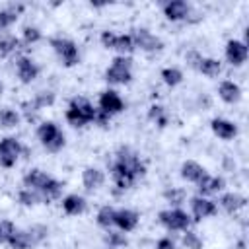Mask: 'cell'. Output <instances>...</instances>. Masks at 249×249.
I'll list each match as a JSON object with an SVG mask.
<instances>
[{
    "mask_svg": "<svg viewBox=\"0 0 249 249\" xmlns=\"http://www.w3.org/2000/svg\"><path fill=\"white\" fill-rule=\"evenodd\" d=\"M245 204H247V198H245L243 195H239V193H226V195L220 196V206H222L226 212H230V214L237 212V210L243 208Z\"/></svg>",
    "mask_w": 249,
    "mask_h": 249,
    "instance_id": "obj_19",
    "label": "cell"
},
{
    "mask_svg": "<svg viewBox=\"0 0 249 249\" xmlns=\"http://www.w3.org/2000/svg\"><path fill=\"white\" fill-rule=\"evenodd\" d=\"M95 220H97V226L109 230L111 226H115V208H111V206H101Z\"/></svg>",
    "mask_w": 249,
    "mask_h": 249,
    "instance_id": "obj_29",
    "label": "cell"
},
{
    "mask_svg": "<svg viewBox=\"0 0 249 249\" xmlns=\"http://www.w3.org/2000/svg\"><path fill=\"white\" fill-rule=\"evenodd\" d=\"M66 121H68L72 126H84V124H88V121H86L76 109H72V107L66 109Z\"/></svg>",
    "mask_w": 249,
    "mask_h": 249,
    "instance_id": "obj_40",
    "label": "cell"
},
{
    "mask_svg": "<svg viewBox=\"0 0 249 249\" xmlns=\"http://www.w3.org/2000/svg\"><path fill=\"white\" fill-rule=\"evenodd\" d=\"M158 218H160V222H161L167 230H171V231H185V230H189V226L193 224L191 216H189L185 210H181V208L161 210V212L158 214Z\"/></svg>",
    "mask_w": 249,
    "mask_h": 249,
    "instance_id": "obj_4",
    "label": "cell"
},
{
    "mask_svg": "<svg viewBox=\"0 0 249 249\" xmlns=\"http://www.w3.org/2000/svg\"><path fill=\"white\" fill-rule=\"evenodd\" d=\"M53 103H54V93H53V91H41V93H37L35 99H33V107H35V109H43V107L53 105Z\"/></svg>",
    "mask_w": 249,
    "mask_h": 249,
    "instance_id": "obj_37",
    "label": "cell"
},
{
    "mask_svg": "<svg viewBox=\"0 0 249 249\" xmlns=\"http://www.w3.org/2000/svg\"><path fill=\"white\" fill-rule=\"evenodd\" d=\"M249 56V49L247 43L237 41V39H230L226 43V58L231 66H241Z\"/></svg>",
    "mask_w": 249,
    "mask_h": 249,
    "instance_id": "obj_9",
    "label": "cell"
},
{
    "mask_svg": "<svg viewBox=\"0 0 249 249\" xmlns=\"http://www.w3.org/2000/svg\"><path fill=\"white\" fill-rule=\"evenodd\" d=\"M115 39H117V33H113V31H103L101 33V43H103L105 49H113L115 47Z\"/></svg>",
    "mask_w": 249,
    "mask_h": 249,
    "instance_id": "obj_42",
    "label": "cell"
},
{
    "mask_svg": "<svg viewBox=\"0 0 249 249\" xmlns=\"http://www.w3.org/2000/svg\"><path fill=\"white\" fill-rule=\"evenodd\" d=\"M148 117H150L152 121H156V124H158L160 128H163V126L167 124V117H165V111H163V107H160V105H152V107H150V113H148Z\"/></svg>",
    "mask_w": 249,
    "mask_h": 249,
    "instance_id": "obj_36",
    "label": "cell"
},
{
    "mask_svg": "<svg viewBox=\"0 0 249 249\" xmlns=\"http://www.w3.org/2000/svg\"><path fill=\"white\" fill-rule=\"evenodd\" d=\"M191 12V6L185 0H169L163 4V14L167 19L171 21H179V19H187Z\"/></svg>",
    "mask_w": 249,
    "mask_h": 249,
    "instance_id": "obj_12",
    "label": "cell"
},
{
    "mask_svg": "<svg viewBox=\"0 0 249 249\" xmlns=\"http://www.w3.org/2000/svg\"><path fill=\"white\" fill-rule=\"evenodd\" d=\"M109 119H111V115H107L105 111H101V109H97V111H95V119H93V121H95V123H99L101 126H105V124L109 123Z\"/></svg>",
    "mask_w": 249,
    "mask_h": 249,
    "instance_id": "obj_45",
    "label": "cell"
},
{
    "mask_svg": "<svg viewBox=\"0 0 249 249\" xmlns=\"http://www.w3.org/2000/svg\"><path fill=\"white\" fill-rule=\"evenodd\" d=\"M53 51L58 54V58L62 60L64 66H74L80 62V53H78V47L74 41L70 39H64V37H51L49 39Z\"/></svg>",
    "mask_w": 249,
    "mask_h": 249,
    "instance_id": "obj_3",
    "label": "cell"
},
{
    "mask_svg": "<svg viewBox=\"0 0 249 249\" xmlns=\"http://www.w3.org/2000/svg\"><path fill=\"white\" fill-rule=\"evenodd\" d=\"M19 47V39L12 33H0V54H10Z\"/></svg>",
    "mask_w": 249,
    "mask_h": 249,
    "instance_id": "obj_30",
    "label": "cell"
},
{
    "mask_svg": "<svg viewBox=\"0 0 249 249\" xmlns=\"http://www.w3.org/2000/svg\"><path fill=\"white\" fill-rule=\"evenodd\" d=\"M111 177H113V181H115V185L119 187V189H130L132 185H134V181H136V177H132L126 169H123L119 163H111Z\"/></svg>",
    "mask_w": 249,
    "mask_h": 249,
    "instance_id": "obj_21",
    "label": "cell"
},
{
    "mask_svg": "<svg viewBox=\"0 0 249 249\" xmlns=\"http://www.w3.org/2000/svg\"><path fill=\"white\" fill-rule=\"evenodd\" d=\"M183 245L187 249H202V239L195 233V231H189L185 230V235H183Z\"/></svg>",
    "mask_w": 249,
    "mask_h": 249,
    "instance_id": "obj_38",
    "label": "cell"
},
{
    "mask_svg": "<svg viewBox=\"0 0 249 249\" xmlns=\"http://www.w3.org/2000/svg\"><path fill=\"white\" fill-rule=\"evenodd\" d=\"M198 70L208 78H216L222 70V64H220L218 58H202L200 64H198Z\"/></svg>",
    "mask_w": 249,
    "mask_h": 249,
    "instance_id": "obj_27",
    "label": "cell"
},
{
    "mask_svg": "<svg viewBox=\"0 0 249 249\" xmlns=\"http://www.w3.org/2000/svg\"><path fill=\"white\" fill-rule=\"evenodd\" d=\"M49 175L45 173V171H41V169H31L25 177H23V187L25 189H31V191H37V193H41L43 191V187L49 183Z\"/></svg>",
    "mask_w": 249,
    "mask_h": 249,
    "instance_id": "obj_16",
    "label": "cell"
},
{
    "mask_svg": "<svg viewBox=\"0 0 249 249\" xmlns=\"http://www.w3.org/2000/svg\"><path fill=\"white\" fill-rule=\"evenodd\" d=\"M196 185H198V196H208V195L222 191L226 187V181L222 177H210L206 173V175H202V179Z\"/></svg>",
    "mask_w": 249,
    "mask_h": 249,
    "instance_id": "obj_14",
    "label": "cell"
},
{
    "mask_svg": "<svg viewBox=\"0 0 249 249\" xmlns=\"http://www.w3.org/2000/svg\"><path fill=\"white\" fill-rule=\"evenodd\" d=\"M8 243L12 249H31L33 247V241H31L27 230H16L12 233V237L8 239Z\"/></svg>",
    "mask_w": 249,
    "mask_h": 249,
    "instance_id": "obj_25",
    "label": "cell"
},
{
    "mask_svg": "<svg viewBox=\"0 0 249 249\" xmlns=\"http://www.w3.org/2000/svg\"><path fill=\"white\" fill-rule=\"evenodd\" d=\"M156 249H177V245H175V241L171 237H161L156 243Z\"/></svg>",
    "mask_w": 249,
    "mask_h": 249,
    "instance_id": "obj_44",
    "label": "cell"
},
{
    "mask_svg": "<svg viewBox=\"0 0 249 249\" xmlns=\"http://www.w3.org/2000/svg\"><path fill=\"white\" fill-rule=\"evenodd\" d=\"M0 91H2V84H0Z\"/></svg>",
    "mask_w": 249,
    "mask_h": 249,
    "instance_id": "obj_47",
    "label": "cell"
},
{
    "mask_svg": "<svg viewBox=\"0 0 249 249\" xmlns=\"http://www.w3.org/2000/svg\"><path fill=\"white\" fill-rule=\"evenodd\" d=\"M37 136H39L41 144H43L49 152H58V150H62V146H64V134H62V130L58 128V124L53 123V121L41 123L39 128H37Z\"/></svg>",
    "mask_w": 249,
    "mask_h": 249,
    "instance_id": "obj_2",
    "label": "cell"
},
{
    "mask_svg": "<svg viewBox=\"0 0 249 249\" xmlns=\"http://www.w3.org/2000/svg\"><path fill=\"white\" fill-rule=\"evenodd\" d=\"M62 189H64V185L60 183V181H56V179H49V183L43 187V191H41V196H43V202H51V200H56V198H60L62 196Z\"/></svg>",
    "mask_w": 249,
    "mask_h": 249,
    "instance_id": "obj_24",
    "label": "cell"
},
{
    "mask_svg": "<svg viewBox=\"0 0 249 249\" xmlns=\"http://www.w3.org/2000/svg\"><path fill=\"white\" fill-rule=\"evenodd\" d=\"M218 95H220V99L226 101V103H237V101L241 99V89H239V86H237L235 82L226 80V82L220 84Z\"/></svg>",
    "mask_w": 249,
    "mask_h": 249,
    "instance_id": "obj_20",
    "label": "cell"
},
{
    "mask_svg": "<svg viewBox=\"0 0 249 249\" xmlns=\"http://www.w3.org/2000/svg\"><path fill=\"white\" fill-rule=\"evenodd\" d=\"M113 51L121 53V56H126V54H130V53L134 51V41H132V37H130V35H117Z\"/></svg>",
    "mask_w": 249,
    "mask_h": 249,
    "instance_id": "obj_28",
    "label": "cell"
},
{
    "mask_svg": "<svg viewBox=\"0 0 249 249\" xmlns=\"http://www.w3.org/2000/svg\"><path fill=\"white\" fill-rule=\"evenodd\" d=\"M132 41H134V47H140L142 51H161L163 49V41L160 37H156L154 33H150L146 27H138L132 31Z\"/></svg>",
    "mask_w": 249,
    "mask_h": 249,
    "instance_id": "obj_7",
    "label": "cell"
},
{
    "mask_svg": "<svg viewBox=\"0 0 249 249\" xmlns=\"http://www.w3.org/2000/svg\"><path fill=\"white\" fill-rule=\"evenodd\" d=\"M2 243H6V235H4L2 230H0V245H2Z\"/></svg>",
    "mask_w": 249,
    "mask_h": 249,
    "instance_id": "obj_46",
    "label": "cell"
},
{
    "mask_svg": "<svg viewBox=\"0 0 249 249\" xmlns=\"http://www.w3.org/2000/svg\"><path fill=\"white\" fill-rule=\"evenodd\" d=\"M132 58L130 56H115L111 66L105 70V80L109 84H128L132 80Z\"/></svg>",
    "mask_w": 249,
    "mask_h": 249,
    "instance_id": "obj_1",
    "label": "cell"
},
{
    "mask_svg": "<svg viewBox=\"0 0 249 249\" xmlns=\"http://www.w3.org/2000/svg\"><path fill=\"white\" fill-rule=\"evenodd\" d=\"M161 80L167 84V86H179L183 82V72L177 70V68H163L161 70Z\"/></svg>",
    "mask_w": 249,
    "mask_h": 249,
    "instance_id": "obj_33",
    "label": "cell"
},
{
    "mask_svg": "<svg viewBox=\"0 0 249 249\" xmlns=\"http://www.w3.org/2000/svg\"><path fill=\"white\" fill-rule=\"evenodd\" d=\"M19 154H21V144L14 136H6L0 140V165L2 167H14Z\"/></svg>",
    "mask_w": 249,
    "mask_h": 249,
    "instance_id": "obj_6",
    "label": "cell"
},
{
    "mask_svg": "<svg viewBox=\"0 0 249 249\" xmlns=\"http://www.w3.org/2000/svg\"><path fill=\"white\" fill-rule=\"evenodd\" d=\"M99 109L105 111L107 115H115L124 109V101L121 99V95L115 89H105L99 95Z\"/></svg>",
    "mask_w": 249,
    "mask_h": 249,
    "instance_id": "obj_10",
    "label": "cell"
},
{
    "mask_svg": "<svg viewBox=\"0 0 249 249\" xmlns=\"http://www.w3.org/2000/svg\"><path fill=\"white\" fill-rule=\"evenodd\" d=\"M27 233H29L33 245H37V243H41V241L49 235V230H47V226H43V224H33V226L27 230Z\"/></svg>",
    "mask_w": 249,
    "mask_h": 249,
    "instance_id": "obj_34",
    "label": "cell"
},
{
    "mask_svg": "<svg viewBox=\"0 0 249 249\" xmlns=\"http://www.w3.org/2000/svg\"><path fill=\"white\" fill-rule=\"evenodd\" d=\"M191 210H193V220L198 222V220L214 216L218 212V206L214 200H210L206 196H193L191 198Z\"/></svg>",
    "mask_w": 249,
    "mask_h": 249,
    "instance_id": "obj_8",
    "label": "cell"
},
{
    "mask_svg": "<svg viewBox=\"0 0 249 249\" xmlns=\"http://www.w3.org/2000/svg\"><path fill=\"white\" fill-rule=\"evenodd\" d=\"M103 181H105V175H103V171L97 169V167H86V169L82 171V183H84V187H86L88 191L99 189V187L103 185Z\"/></svg>",
    "mask_w": 249,
    "mask_h": 249,
    "instance_id": "obj_18",
    "label": "cell"
},
{
    "mask_svg": "<svg viewBox=\"0 0 249 249\" xmlns=\"http://www.w3.org/2000/svg\"><path fill=\"white\" fill-rule=\"evenodd\" d=\"M105 243L109 245V249H117V247L126 245V237L123 231H109L105 235Z\"/></svg>",
    "mask_w": 249,
    "mask_h": 249,
    "instance_id": "obj_35",
    "label": "cell"
},
{
    "mask_svg": "<svg viewBox=\"0 0 249 249\" xmlns=\"http://www.w3.org/2000/svg\"><path fill=\"white\" fill-rule=\"evenodd\" d=\"M115 226L121 231H132L138 226V214L130 208H121L115 210Z\"/></svg>",
    "mask_w": 249,
    "mask_h": 249,
    "instance_id": "obj_13",
    "label": "cell"
},
{
    "mask_svg": "<svg viewBox=\"0 0 249 249\" xmlns=\"http://www.w3.org/2000/svg\"><path fill=\"white\" fill-rule=\"evenodd\" d=\"M185 60L189 62V66L191 68H196L198 70V64H200V60H202V56L196 53V51H191V53H187V56H185Z\"/></svg>",
    "mask_w": 249,
    "mask_h": 249,
    "instance_id": "obj_43",
    "label": "cell"
},
{
    "mask_svg": "<svg viewBox=\"0 0 249 249\" xmlns=\"http://www.w3.org/2000/svg\"><path fill=\"white\" fill-rule=\"evenodd\" d=\"M41 39V31L37 27H31V25H25L23 27V43L25 45H31V43H37Z\"/></svg>",
    "mask_w": 249,
    "mask_h": 249,
    "instance_id": "obj_39",
    "label": "cell"
},
{
    "mask_svg": "<svg viewBox=\"0 0 249 249\" xmlns=\"http://www.w3.org/2000/svg\"><path fill=\"white\" fill-rule=\"evenodd\" d=\"M18 123H19V115H18L14 109H8V107L0 109V126L12 128V126H16Z\"/></svg>",
    "mask_w": 249,
    "mask_h": 249,
    "instance_id": "obj_32",
    "label": "cell"
},
{
    "mask_svg": "<svg viewBox=\"0 0 249 249\" xmlns=\"http://www.w3.org/2000/svg\"><path fill=\"white\" fill-rule=\"evenodd\" d=\"M202 175H206V169L198 163V161H193V160H187L183 165H181V177L185 181H191V183H198L202 179Z\"/></svg>",
    "mask_w": 249,
    "mask_h": 249,
    "instance_id": "obj_17",
    "label": "cell"
},
{
    "mask_svg": "<svg viewBox=\"0 0 249 249\" xmlns=\"http://www.w3.org/2000/svg\"><path fill=\"white\" fill-rule=\"evenodd\" d=\"M18 200H19L23 206H35V204L43 202V196H41V193H37V191L21 189V191L18 193Z\"/></svg>",
    "mask_w": 249,
    "mask_h": 249,
    "instance_id": "obj_31",
    "label": "cell"
},
{
    "mask_svg": "<svg viewBox=\"0 0 249 249\" xmlns=\"http://www.w3.org/2000/svg\"><path fill=\"white\" fill-rule=\"evenodd\" d=\"M21 10H23L21 4L10 6V8H6V10H0V31L8 29L12 23H16V19H18V16H19Z\"/></svg>",
    "mask_w": 249,
    "mask_h": 249,
    "instance_id": "obj_26",
    "label": "cell"
},
{
    "mask_svg": "<svg viewBox=\"0 0 249 249\" xmlns=\"http://www.w3.org/2000/svg\"><path fill=\"white\" fill-rule=\"evenodd\" d=\"M115 163H119L123 169H126L132 177H140L146 173V165L144 161H140V158L130 150V148H119V152L115 154Z\"/></svg>",
    "mask_w": 249,
    "mask_h": 249,
    "instance_id": "obj_5",
    "label": "cell"
},
{
    "mask_svg": "<svg viewBox=\"0 0 249 249\" xmlns=\"http://www.w3.org/2000/svg\"><path fill=\"white\" fill-rule=\"evenodd\" d=\"M210 126H212V132L222 140H231L237 134V126L226 119H212Z\"/></svg>",
    "mask_w": 249,
    "mask_h": 249,
    "instance_id": "obj_15",
    "label": "cell"
},
{
    "mask_svg": "<svg viewBox=\"0 0 249 249\" xmlns=\"http://www.w3.org/2000/svg\"><path fill=\"white\" fill-rule=\"evenodd\" d=\"M62 210L68 216H78L86 210V198L80 195H68L62 198Z\"/></svg>",
    "mask_w": 249,
    "mask_h": 249,
    "instance_id": "obj_22",
    "label": "cell"
},
{
    "mask_svg": "<svg viewBox=\"0 0 249 249\" xmlns=\"http://www.w3.org/2000/svg\"><path fill=\"white\" fill-rule=\"evenodd\" d=\"M16 72H18V78L23 84H31L39 74V66L29 56H19L16 60Z\"/></svg>",
    "mask_w": 249,
    "mask_h": 249,
    "instance_id": "obj_11",
    "label": "cell"
},
{
    "mask_svg": "<svg viewBox=\"0 0 249 249\" xmlns=\"http://www.w3.org/2000/svg\"><path fill=\"white\" fill-rule=\"evenodd\" d=\"M163 196H165L171 204L179 206V204H183V200H185V191H183V189H171V191H165Z\"/></svg>",
    "mask_w": 249,
    "mask_h": 249,
    "instance_id": "obj_41",
    "label": "cell"
},
{
    "mask_svg": "<svg viewBox=\"0 0 249 249\" xmlns=\"http://www.w3.org/2000/svg\"><path fill=\"white\" fill-rule=\"evenodd\" d=\"M68 107L76 109V111H78V113H80L88 123L95 119V111H97V109H95V107L89 103V99H86V97H80V95H78V97H72V101H70V105H68Z\"/></svg>",
    "mask_w": 249,
    "mask_h": 249,
    "instance_id": "obj_23",
    "label": "cell"
}]
</instances>
